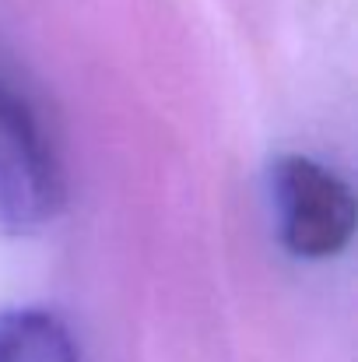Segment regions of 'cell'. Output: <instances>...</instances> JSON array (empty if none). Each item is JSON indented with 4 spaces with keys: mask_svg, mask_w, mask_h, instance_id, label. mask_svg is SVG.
<instances>
[{
    "mask_svg": "<svg viewBox=\"0 0 358 362\" xmlns=\"http://www.w3.org/2000/svg\"><path fill=\"white\" fill-rule=\"evenodd\" d=\"M278 233L288 253L327 260L355 236L352 187L309 155H281L270 169Z\"/></svg>",
    "mask_w": 358,
    "mask_h": 362,
    "instance_id": "obj_1",
    "label": "cell"
},
{
    "mask_svg": "<svg viewBox=\"0 0 358 362\" xmlns=\"http://www.w3.org/2000/svg\"><path fill=\"white\" fill-rule=\"evenodd\" d=\"M64 204V169L28 99L0 81V226L32 229Z\"/></svg>",
    "mask_w": 358,
    "mask_h": 362,
    "instance_id": "obj_2",
    "label": "cell"
},
{
    "mask_svg": "<svg viewBox=\"0 0 358 362\" xmlns=\"http://www.w3.org/2000/svg\"><path fill=\"white\" fill-rule=\"evenodd\" d=\"M0 362H81L67 324L46 310L0 317Z\"/></svg>",
    "mask_w": 358,
    "mask_h": 362,
    "instance_id": "obj_3",
    "label": "cell"
}]
</instances>
